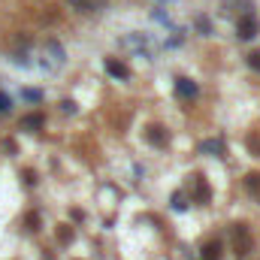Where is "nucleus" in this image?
Listing matches in <instances>:
<instances>
[{
	"mask_svg": "<svg viewBox=\"0 0 260 260\" xmlns=\"http://www.w3.org/2000/svg\"><path fill=\"white\" fill-rule=\"evenodd\" d=\"M170 206H173L176 212H185V209H188V200H185L182 194H173V203H170Z\"/></svg>",
	"mask_w": 260,
	"mask_h": 260,
	"instance_id": "14",
	"label": "nucleus"
},
{
	"mask_svg": "<svg viewBox=\"0 0 260 260\" xmlns=\"http://www.w3.org/2000/svg\"><path fill=\"white\" fill-rule=\"evenodd\" d=\"M221 242H209L206 248H203V260H221Z\"/></svg>",
	"mask_w": 260,
	"mask_h": 260,
	"instance_id": "10",
	"label": "nucleus"
},
{
	"mask_svg": "<svg viewBox=\"0 0 260 260\" xmlns=\"http://www.w3.org/2000/svg\"><path fill=\"white\" fill-rule=\"evenodd\" d=\"M43 64L49 67V70H55V67H64V64H67L64 49H61L55 40H49V43H46V58H43Z\"/></svg>",
	"mask_w": 260,
	"mask_h": 260,
	"instance_id": "1",
	"label": "nucleus"
},
{
	"mask_svg": "<svg viewBox=\"0 0 260 260\" xmlns=\"http://www.w3.org/2000/svg\"><path fill=\"white\" fill-rule=\"evenodd\" d=\"M106 73H109V76H115V79H127V76H130V70L124 64H118V61H106Z\"/></svg>",
	"mask_w": 260,
	"mask_h": 260,
	"instance_id": "7",
	"label": "nucleus"
},
{
	"mask_svg": "<svg viewBox=\"0 0 260 260\" xmlns=\"http://www.w3.org/2000/svg\"><path fill=\"white\" fill-rule=\"evenodd\" d=\"M24 100H30V103H40V100H43V94H40V91H34V88H24Z\"/></svg>",
	"mask_w": 260,
	"mask_h": 260,
	"instance_id": "16",
	"label": "nucleus"
},
{
	"mask_svg": "<svg viewBox=\"0 0 260 260\" xmlns=\"http://www.w3.org/2000/svg\"><path fill=\"white\" fill-rule=\"evenodd\" d=\"M43 124H46L43 115H27V118H21V130H40Z\"/></svg>",
	"mask_w": 260,
	"mask_h": 260,
	"instance_id": "9",
	"label": "nucleus"
},
{
	"mask_svg": "<svg viewBox=\"0 0 260 260\" xmlns=\"http://www.w3.org/2000/svg\"><path fill=\"white\" fill-rule=\"evenodd\" d=\"M245 188H248V194H251V197H257V200H260V173L245 176Z\"/></svg>",
	"mask_w": 260,
	"mask_h": 260,
	"instance_id": "8",
	"label": "nucleus"
},
{
	"mask_svg": "<svg viewBox=\"0 0 260 260\" xmlns=\"http://www.w3.org/2000/svg\"><path fill=\"white\" fill-rule=\"evenodd\" d=\"M200 151L203 154H224V142L221 139H206V142H200Z\"/></svg>",
	"mask_w": 260,
	"mask_h": 260,
	"instance_id": "6",
	"label": "nucleus"
},
{
	"mask_svg": "<svg viewBox=\"0 0 260 260\" xmlns=\"http://www.w3.org/2000/svg\"><path fill=\"white\" fill-rule=\"evenodd\" d=\"M73 6H79V12H94V9H100V3H94V0H70Z\"/></svg>",
	"mask_w": 260,
	"mask_h": 260,
	"instance_id": "12",
	"label": "nucleus"
},
{
	"mask_svg": "<svg viewBox=\"0 0 260 260\" xmlns=\"http://www.w3.org/2000/svg\"><path fill=\"white\" fill-rule=\"evenodd\" d=\"M151 15H154V18H157V21H160V24H170V15H167V12H164V9H154V12H151Z\"/></svg>",
	"mask_w": 260,
	"mask_h": 260,
	"instance_id": "18",
	"label": "nucleus"
},
{
	"mask_svg": "<svg viewBox=\"0 0 260 260\" xmlns=\"http://www.w3.org/2000/svg\"><path fill=\"white\" fill-rule=\"evenodd\" d=\"M148 142H151V145H167V133H164V127H148Z\"/></svg>",
	"mask_w": 260,
	"mask_h": 260,
	"instance_id": "11",
	"label": "nucleus"
},
{
	"mask_svg": "<svg viewBox=\"0 0 260 260\" xmlns=\"http://www.w3.org/2000/svg\"><path fill=\"white\" fill-rule=\"evenodd\" d=\"M248 67H251L254 73H260V52H251V55H248Z\"/></svg>",
	"mask_w": 260,
	"mask_h": 260,
	"instance_id": "17",
	"label": "nucleus"
},
{
	"mask_svg": "<svg viewBox=\"0 0 260 260\" xmlns=\"http://www.w3.org/2000/svg\"><path fill=\"white\" fill-rule=\"evenodd\" d=\"M194 27L200 30V34H203V37H209V34H212V21H209V18H197Z\"/></svg>",
	"mask_w": 260,
	"mask_h": 260,
	"instance_id": "13",
	"label": "nucleus"
},
{
	"mask_svg": "<svg viewBox=\"0 0 260 260\" xmlns=\"http://www.w3.org/2000/svg\"><path fill=\"white\" fill-rule=\"evenodd\" d=\"M9 109H12V97H9L6 91H0V115H3V112H9Z\"/></svg>",
	"mask_w": 260,
	"mask_h": 260,
	"instance_id": "15",
	"label": "nucleus"
},
{
	"mask_svg": "<svg viewBox=\"0 0 260 260\" xmlns=\"http://www.w3.org/2000/svg\"><path fill=\"white\" fill-rule=\"evenodd\" d=\"M176 94L185 97V100H191V97H197V85L191 79H176Z\"/></svg>",
	"mask_w": 260,
	"mask_h": 260,
	"instance_id": "5",
	"label": "nucleus"
},
{
	"mask_svg": "<svg viewBox=\"0 0 260 260\" xmlns=\"http://www.w3.org/2000/svg\"><path fill=\"white\" fill-rule=\"evenodd\" d=\"M236 34H239V40H254L260 34V21L254 15H242V18L236 21Z\"/></svg>",
	"mask_w": 260,
	"mask_h": 260,
	"instance_id": "2",
	"label": "nucleus"
},
{
	"mask_svg": "<svg viewBox=\"0 0 260 260\" xmlns=\"http://www.w3.org/2000/svg\"><path fill=\"white\" fill-rule=\"evenodd\" d=\"M124 46L133 49V52H142L145 58H151V55L157 52V49L148 43V37H145V34H130V37H124Z\"/></svg>",
	"mask_w": 260,
	"mask_h": 260,
	"instance_id": "3",
	"label": "nucleus"
},
{
	"mask_svg": "<svg viewBox=\"0 0 260 260\" xmlns=\"http://www.w3.org/2000/svg\"><path fill=\"white\" fill-rule=\"evenodd\" d=\"M233 242H236V254L242 257V254H248V248H251V239H248V230L239 224V227H233Z\"/></svg>",
	"mask_w": 260,
	"mask_h": 260,
	"instance_id": "4",
	"label": "nucleus"
}]
</instances>
